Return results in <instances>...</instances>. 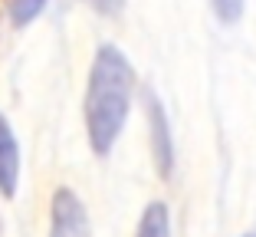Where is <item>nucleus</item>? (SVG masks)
I'll return each instance as SVG.
<instances>
[{"mask_svg": "<svg viewBox=\"0 0 256 237\" xmlns=\"http://www.w3.org/2000/svg\"><path fill=\"white\" fill-rule=\"evenodd\" d=\"M50 237H92L86 204L72 188H56L50 204Z\"/></svg>", "mask_w": 256, "mask_h": 237, "instance_id": "obj_3", "label": "nucleus"}, {"mask_svg": "<svg viewBox=\"0 0 256 237\" xmlns=\"http://www.w3.org/2000/svg\"><path fill=\"white\" fill-rule=\"evenodd\" d=\"M135 237H171V214L164 201H151L138 221Z\"/></svg>", "mask_w": 256, "mask_h": 237, "instance_id": "obj_5", "label": "nucleus"}, {"mask_svg": "<svg viewBox=\"0 0 256 237\" xmlns=\"http://www.w3.org/2000/svg\"><path fill=\"white\" fill-rule=\"evenodd\" d=\"M16 184H20V145H16L7 115L0 112V194L14 198Z\"/></svg>", "mask_w": 256, "mask_h": 237, "instance_id": "obj_4", "label": "nucleus"}, {"mask_svg": "<svg viewBox=\"0 0 256 237\" xmlns=\"http://www.w3.org/2000/svg\"><path fill=\"white\" fill-rule=\"evenodd\" d=\"M86 7H92L102 17H118L122 7H125V0H86Z\"/></svg>", "mask_w": 256, "mask_h": 237, "instance_id": "obj_8", "label": "nucleus"}, {"mask_svg": "<svg viewBox=\"0 0 256 237\" xmlns=\"http://www.w3.org/2000/svg\"><path fill=\"white\" fill-rule=\"evenodd\" d=\"M144 115H148V142H151V161L161 178H171L174 171V135L161 99L151 89H144Z\"/></svg>", "mask_w": 256, "mask_h": 237, "instance_id": "obj_2", "label": "nucleus"}, {"mask_svg": "<svg viewBox=\"0 0 256 237\" xmlns=\"http://www.w3.org/2000/svg\"><path fill=\"white\" fill-rule=\"evenodd\" d=\"M46 4L50 0H10V20L16 27H26V23H33L46 10Z\"/></svg>", "mask_w": 256, "mask_h": 237, "instance_id": "obj_6", "label": "nucleus"}, {"mask_svg": "<svg viewBox=\"0 0 256 237\" xmlns=\"http://www.w3.org/2000/svg\"><path fill=\"white\" fill-rule=\"evenodd\" d=\"M210 7H214V14H217L224 23H236L243 17L246 0H210Z\"/></svg>", "mask_w": 256, "mask_h": 237, "instance_id": "obj_7", "label": "nucleus"}, {"mask_svg": "<svg viewBox=\"0 0 256 237\" xmlns=\"http://www.w3.org/2000/svg\"><path fill=\"white\" fill-rule=\"evenodd\" d=\"M243 237H256V234H243Z\"/></svg>", "mask_w": 256, "mask_h": 237, "instance_id": "obj_9", "label": "nucleus"}, {"mask_svg": "<svg viewBox=\"0 0 256 237\" xmlns=\"http://www.w3.org/2000/svg\"><path fill=\"white\" fill-rule=\"evenodd\" d=\"M132 99H135V66L118 46L102 43L92 56L82 99L86 135L98 158H106L122 138L128 112H132Z\"/></svg>", "mask_w": 256, "mask_h": 237, "instance_id": "obj_1", "label": "nucleus"}]
</instances>
